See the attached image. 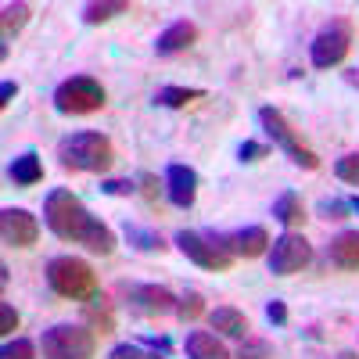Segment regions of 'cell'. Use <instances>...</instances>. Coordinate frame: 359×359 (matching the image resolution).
I'll list each match as a JSON object with an SVG mask.
<instances>
[{
    "label": "cell",
    "instance_id": "obj_1",
    "mask_svg": "<svg viewBox=\"0 0 359 359\" xmlns=\"http://www.w3.org/2000/svg\"><path fill=\"white\" fill-rule=\"evenodd\" d=\"M43 223L54 237L76 241L94 255H111L115 252V230L90 212L69 187H54L43 198Z\"/></svg>",
    "mask_w": 359,
    "mask_h": 359
},
{
    "label": "cell",
    "instance_id": "obj_2",
    "mask_svg": "<svg viewBox=\"0 0 359 359\" xmlns=\"http://www.w3.org/2000/svg\"><path fill=\"white\" fill-rule=\"evenodd\" d=\"M57 162L69 172H108L115 165V144L97 130H83L57 144Z\"/></svg>",
    "mask_w": 359,
    "mask_h": 359
},
{
    "label": "cell",
    "instance_id": "obj_3",
    "mask_svg": "<svg viewBox=\"0 0 359 359\" xmlns=\"http://www.w3.org/2000/svg\"><path fill=\"white\" fill-rule=\"evenodd\" d=\"M47 284L54 294L69 298V302H90L97 294V273L94 266L79 255H54L47 262Z\"/></svg>",
    "mask_w": 359,
    "mask_h": 359
},
{
    "label": "cell",
    "instance_id": "obj_4",
    "mask_svg": "<svg viewBox=\"0 0 359 359\" xmlns=\"http://www.w3.org/2000/svg\"><path fill=\"white\" fill-rule=\"evenodd\" d=\"M259 126H262V133L273 140L298 169H320V155L302 140V133H298V130L287 123V115H284L280 108L262 104V108H259Z\"/></svg>",
    "mask_w": 359,
    "mask_h": 359
},
{
    "label": "cell",
    "instance_id": "obj_5",
    "mask_svg": "<svg viewBox=\"0 0 359 359\" xmlns=\"http://www.w3.org/2000/svg\"><path fill=\"white\" fill-rule=\"evenodd\" d=\"M352 40H355L352 15H334L331 22H323L320 33L309 43L313 69H334V65H341L345 57H348V50H352Z\"/></svg>",
    "mask_w": 359,
    "mask_h": 359
},
{
    "label": "cell",
    "instance_id": "obj_6",
    "mask_svg": "<svg viewBox=\"0 0 359 359\" xmlns=\"http://www.w3.org/2000/svg\"><path fill=\"white\" fill-rule=\"evenodd\" d=\"M43 359H94L97 334L86 323H54L40 334Z\"/></svg>",
    "mask_w": 359,
    "mask_h": 359
},
{
    "label": "cell",
    "instance_id": "obj_7",
    "mask_svg": "<svg viewBox=\"0 0 359 359\" xmlns=\"http://www.w3.org/2000/svg\"><path fill=\"white\" fill-rule=\"evenodd\" d=\"M50 101L62 115H94L108 104V90L94 76H72L65 83H57Z\"/></svg>",
    "mask_w": 359,
    "mask_h": 359
},
{
    "label": "cell",
    "instance_id": "obj_8",
    "mask_svg": "<svg viewBox=\"0 0 359 359\" xmlns=\"http://www.w3.org/2000/svg\"><path fill=\"white\" fill-rule=\"evenodd\" d=\"M266 262H269V273L273 277H294V273H302V269L313 262V245L306 241L302 233H280L273 245H269L266 252Z\"/></svg>",
    "mask_w": 359,
    "mask_h": 359
},
{
    "label": "cell",
    "instance_id": "obj_9",
    "mask_svg": "<svg viewBox=\"0 0 359 359\" xmlns=\"http://www.w3.org/2000/svg\"><path fill=\"white\" fill-rule=\"evenodd\" d=\"M176 248L184 252L194 266L208 269V273H226V269L233 266V259L212 241V233H198V230H180L176 237Z\"/></svg>",
    "mask_w": 359,
    "mask_h": 359
},
{
    "label": "cell",
    "instance_id": "obj_10",
    "mask_svg": "<svg viewBox=\"0 0 359 359\" xmlns=\"http://www.w3.org/2000/svg\"><path fill=\"white\" fill-rule=\"evenodd\" d=\"M123 298L133 316H144V320H158V316H169L176 313V302L180 298L162 287V284H126L123 287Z\"/></svg>",
    "mask_w": 359,
    "mask_h": 359
},
{
    "label": "cell",
    "instance_id": "obj_11",
    "mask_svg": "<svg viewBox=\"0 0 359 359\" xmlns=\"http://www.w3.org/2000/svg\"><path fill=\"white\" fill-rule=\"evenodd\" d=\"M212 241L230 255V259H259L269 252V233L266 226H245V230H230V233H212Z\"/></svg>",
    "mask_w": 359,
    "mask_h": 359
},
{
    "label": "cell",
    "instance_id": "obj_12",
    "mask_svg": "<svg viewBox=\"0 0 359 359\" xmlns=\"http://www.w3.org/2000/svg\"><path fill=\"white\" fill-rule=\"evenodd\" d=\"M0 237L8 248H33L40 241V219L29 208H4L0 212Z\"/></svg>",
    "mask_w": 359,
    "mask_h": 359
},
{
    "label": "cell",
    "instance_id": "obj_13",
    "mask_svg": "<svg viewBox=\"0 0 359 359\" xmlns=\"http://www.w3.org/2000/svg\"><path fill=\"white\" fill-rule=\"evenodd\" d=\"M198 36H201V29H198L191 18H176L172 25H165L162 33H158V40H155V54H158V57L184 54V50H191V47L198 43Z\"/></svg>",
    "mask_w": 359,
    "mask_h": 359
},
{
    "label": "cell",
    "instance_id": "obj_14",
    "mask_svg": "<svg viewBox=\"0 0 359 359\" xmlns=\"http://www.w3.org/2000/svg\"><path fill=\"white\" fill-rule=\"evenodd\" d=\"M165 198L176 205V208H191L198 201V172L191 165H180L172 162L165 169Z\"/></svg>",
    "mask_w": 359,
    "mask_h": 359
},
{
    "label": "cell",
    "instance_id": "obj_15",
    "mask_svg": "<svg viewBox=\"0 0 359 359\" xmlns=\"http://www.w3.org/2000/svg\"><path fill=\"white\" fill-rule=\"evenodd\" d=\"M327 259H331V266L345 269V273H359V230H341L338 237H331Z\"/></svg>",
    "mask_w": 359,
    "mask_h": 359
},
{
    "label": "cell",
    "instance_id": "obj_16",
    "mask_svg": "<svg viewBox=\"0 0 359 359\" xmlns=\"http://www.w3.org/2000/svg\"><path fill=\"white\" fill-rule=\"evenodd\" d=\"M208 327H212L216 334H226V338H248L252 320L233 306H219V309L208 313Z\"/></svg>",
    "mask_w": 359,
    "mask_h": 359
},
{
    "label": "cell",
    "instance_id": "obj_17",
    "mask_svg": "<svg viewBox=\"0 0 359 359\" xmlns=\"http://www.w3.org/2000/svg\"><path fill=\"white\" fill-rule=\"evenodd\" d=\"M83 316H86V327L94 334H111L115 331V302L108 294H94L90 302H83Z\"/></svg>",
    "mask_w": 359,
    "mask_h": 359
},
{
    "label": "cell",
    "instance_id": "obj_18",
    "mask_svg": "<svg viewBox=\"0 0 359 359\" xmlns=\"http://www.w3.org/2000/svg\"><path fill=\"white\" fill-rule=\"evenodd\" d=\"M184 352H187V359H233L230 348L212 331H191L184 341Z\"/></svg>",
    "mask_w": 359,
    "mask_h": 359
},
{
    "label": "cell",
    "instance_id": "obj_19",
    "mask_svg": "<svg viewBox=\"0 0 359 359\" xmlns=\"http://www.w3.org/2000/svg\"><path fill=\"white\" fill-rule=\"evenodd\" d=\"M8 176H11V184L15 187H36L40 180H43V162L36 151H22L11 165H8Z\"/></svg>",
    "mask_w": 359,
    "mask_h": 359
},
{
    "label": "cell",
    "instance_id": "obj_20",
    "mask_svg": "<svg viewBox=\"0 0 359 359\" xmlns=\"http://www.w3.org/2000/svg\"><path fill=\"white\" fill-rule=\"evenodd\" d=\"M29 18H33V4H25V0H8V4L0 8V29H4V43L0 47H8L11 36H18L29 25Z\"/></svg>",
    "mask_w": 359,
    "mask_h": 359
},
{
    "label": "cell",
    "instance_id": "obj_21",
    "mask_svg": "<svg viewBox=\"0 0 359 359\" xmlns=\"http://www.w3.org/2000/svg\"><path fill=\"white\" fill-rule=\"evenodd\" d=\"M273 219L277 223H284L287 230H298L309 216H306V205H302V198H298L294 191H284L277 201H273Z\"/></svg>",
    "mask_w": 359,
    "mask_h": 359
},
{
    "label": "cell",
    "instance_id": "obj_22",
    "mask_svg": "<svg viewBox=\"0 0 359 359\" xmlns=\"http://www.w3.org/2000/svg\"><path fill=\"white\" fill-rule=\"evenodd\" d=\"M123 233H126V241H130L137 252H147V255H162V252H169L165 237H162L158 230H147V226L126 223V226H123Z\"/></svg>",
    "mask_w": 359,
    "mask_h": 359
},
{
    "label": "cell",
    "instance_id": "obj_23",
    "mask_svg": "<svg viewBox=\"0 0 359 359\" xmlns=\"http://www.w3.org/2000/svg\"><path fill=\"white\" fill-rule=\"evenodd\" d=\"M198 101H205L201 86H162L155 94V104H162V108H191Z\"/></svg>",
    "mask_w": 359,
    "mask_h": 359
},
{
    "label": "cell",
    "instance_id": "obj_24",
    "mask_svg": "<svg viewBox=\"0 0 359 359\" xmlns=\"http://www.w3.org/2000/svg\"><path fill=\"white\" fill-rule=\"evenodd\" d=\"M126 11H130L126 0H97V4H86L83 8V22L86 25H104L115 15H126Z\"/></svg>",
    "mask_w": 359,
    "mask_h": 359
},
{
    "label": "cell",
    "instance_id": "obj_25",
    "mask_svg": "<svg viewBox=\"0 0 359 359\" xmlns=\"http://www.w3.org/2000/svg\"><path fill=\"white\" fill-rule=\"evenodd\" d=\"M233 359H277V348H273V341L248 334V338H241V345H237Z\"/></svg>",
    "mask_w": 359,
    "mask_h": 359
},
{
    "label": "cell",
    "instance_id": "obj_26",
    "mask_svg": "<svg viewBox=\"0 0 359 359\" xmlns=\"http://www.w3.org/2000/svg\"><path fill=\"white\" fill-rule=\"evenodd\" d=\"M201 316H205V298H201V291H187V294L176 302V320H180V323H194V320H201Z\"/></svg>",
    "mask_w": 359,
    "mask_h": 359
},
{
    "label": "cell",
    "instance_id": "obj_27",
    "mask_svg": "<svg viewBox=\"0 0 359 359\" xmlns=\"http://www.w3.org/2000/svg\"><path fill=\"white\" fill-rule=\"evenodd\" d=\"M334 176L341 180V184H352V187H359V151H352V155L338 158V165H334Z\"/></svg>",
    "mask_w": 359,
    "mask_h": 359
},
{
    "label": "cell",
    "instance_id": "obj_28",
    "mask_svg": "<svg viewBox=\"0 0 359 359\" xmlns=\"http://www.w3.org/2000/svg\"><path fill=\"white\" fill-rule=\"evenodd\" d=\"M0 359H36V345L29 338H15L0 348Z\"/></svg>",
    "mask_w": 359,
    "mask_h": 359
},
{
    "label": "cell",
    "instance_id": "obj_29",
    "mask_svg": "<svg viewBox=\"0 0 359 359\" xmlns=\"http://www.w3.org/2000/svg\"><path fill=\"white\" fill-rule=\"evenodd\" d=\"M101 194H111V198H133V194H137V180H101Z\"/></svg>",
    "mask_w": 359,
    "mask_h": 359
},
{
    "label": "cell",
    "instance_id": "obj_30",
    "mask_svg": "<svg viewBox=\"0 0 359 359\" xmlns=\"http://www.w3.org/2000/svg\"><path fill=\"white\" fill-rule=\"evenodd\" d=\"M165 187H158V176L155 172H140L137 176V194H144L151 205H158V194H162Z\"/></svg>",
    "mask_w": 359,
    "mask_h": 359
},
{
    "label": "cell",
    "instance_id": "obj_31",
    "mask_svg": "<svg viewBox=\"0 0 359 359\" xmlns=\"http://www.w3.org/2000/svg\"><path fill=\"white\" fill-rule=\"evenodd\" d=\"M262 158H269V147L266 144H259V140H245L241 147H237V162H262Z\"/></svg>",
    "mask_w": 359,
    "mask_h": 359
},
{
    "label": "cell",
    "instance_id": "obj_32",
    "mask_svg": "<svg viewBox=\"0 0 359 359\" xmlns=\"http://www.w3.org/2000/svg\"><path fill=\"white\" fill-rule=\"evenodd\" d=\"M348 212H352L348 201H338V198H323L320 201V216L323 219H348Z\"/></svg>",
    "mask_w": 359,
    "mask_h": 359
},
{
    "label": "cell",
    "instance_id": "obj_33",
    "mask_svg": "<svg viewBox=\"0 0 359 359\" xmlns=\"http://www.w3.org/2000/svg\"><path fill=\"white\" fill-rule=\"evenodd\" d=\"M108 359H158V355H155V352H147V348H140V345L123 341V345H115V348L108 352Z\"/></svg>",
    "mask_w": 359,
    "mask_h": 359
},
{
    "label": "cell",
    "instance_id": "obj_34",
    "mask_svg": "<svg viewBox=\"0 0 359 359\" xmlns=\"http://www.w3.org/2000/svg\"><path fill=\"white\" fill-rule=\"evenodd\" d=\"M18 323H22V316L15 313V306H11V302H0V331H4V334H15Z\"/></svg>",
    "mask_w": 359,
    "mask_h": 359
},
{
    "label": "cell",
    "instance_id": "obj_35",
    "mask_svg": "<svg viewBox=\"0 0 359 359\" xmlns=\"http://www.w3.org/2000/svg\"><path fill=\"white\" fill-rule=\"evenodd\" d=\"M266 320H269V323H277V327H284V323H287V306L280 302V298L266 302Z\"/></svg>",
    "mask_w": 359,
    "mask_h": 359
},
{
    "label": "cell",
    "instance_id": "obj_36",
    "mask_svg": "<svg viewBox=\"0 0 359 359\" xmlns=\"http://www.w3.org/2000/svg\"><path fill=\"white\" fill-rule=\"evenodd\" d=\"M15 94H18V83H11V79L0 83V108H8L15 101Z\"/></svg>",
    "mask_w": 359,
    "mask_h": 359
},
{
    "label": "cell",
    "instance_id": "obj_37",
    "mask_svg": "<svg viewBox=\"0 0 359 359\" xmlns=\"http://www.w3.org/2000/svg\"><path fill=\"white\" fill-rule=\"evenodd\" d=\"M144 345H147V348H155V352H162V355L172 352V341H169V338H147Z\"/></svg>",
    "mask_w": 359,
    "mask_h": 359
},
{
    "label": "cell",
    "instance_id": "obj_38",
    "mask_svg": "<svg viewBox=\"0 0 359 359\" xmlns=\"http://www.w3.org/2000/svg\"><path fill=\"white\" fill-rule=\"evenodd\" d=\"M334 359H359V352H352V348H345V352H338Z\"/></svg>",
    "mask_w": 359,
    "mask_h": 359
},
{
    "label": "cell",
    "instance_id": "obj_39",
    "mask_svg": "<svg viewBox=\"0 0 359 359\" xmlns=\"http://www.w3.org/2000/svg\"><path fill=\"white\" fill-rule=\"evenodd\" d=\"M348 205H352V212H359V194H355V198H352Z\"/></svg>",
    "mask_w": 359,
    "mask_h": 359
}]
</instances>
